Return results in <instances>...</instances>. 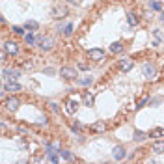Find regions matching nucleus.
<instances>
[{
	"label": "nucleus",
	"instance_id": "13",
	"mask_svg": "<svg viewBox=\"0 0 164 164\" xmlns=\"http://www.w3.org/2000/svg\"><path fill=\"white\" fill-rule=\"evenodd\" d=\"M58 30H62V34H64V35H67V37H69V35H73V30H75V26H73V23H67L65 26H64V24H60V26H58Z\"/></svg>",
	"mask_w": 164,
	"mask_h": 164
},
{
	"label": "nucleus",
	"instance_id": "12",
	"mask_svg": "<svg viewBox=\"0 0 164 164\" xmlns=\"http://www.w3.org/2000/svg\"><path fill=\"white\" fill-rule=\"evenodd\" d=\"M142 71H144V75H146L147 78H153V76L157 75V69H155V65H153V64H144Z\"/></svg>",
	"mask_w": 164,
	"mask_h": 164
},
{
	"label": "nucleus",
	"instance_id": "22",
	"mask_svg": "<svg viewBox=\"0 0 164 164\" xmlns=\"http://www.w3.org/2000/svg\"><path fill=\"white\" fill-rule=\"evenodd\" d=\"M149 6H151L153 9H155V11H162V4L158 2V0H151V2H149Z\"/></svg>",
	"mask_w": 164,
	"mask_h": 164
},
{
	"label": "nucleus",
	"instance_id": "14",
	"mask_svg": "<svg viewBox=\"0 0 164 164\" xmlns=\"http://www.w3.org/2000/svg\"><path fill=\"white\" fill-rule=\"evenodd\" d=\"M110 52H114V54L123 52V43H121V41H114V43L110 45Z\"/></svg>",
	"mask_w": 164,
	"mask_h": 164
},
{
	"label": "nucleus",
	"instance_id": "19",
	"mask_svg": "<svg viewBox=\"0 0 164 164\" xmlns=\"http://www.w3.org/2000/svg\"><path fill=\"white\" fill-rule=\"evenodd\" d=\"M91 129H93L95 132H102V131L106 129V123H105V121H95V123H93V127H91Z\"/></svg>",
	"mask_w": 164,
	"mask_h": 164
},
{
	"label": "nucleus",
	"instance_id": "7",
	"mask_svg": "<svg viewBox=\"0 0 164 164\" xmlns=\"http://www.w3.org/2000/svg\"><path fill=\"white\" fill-rule=\"evenodd\" d=\"M65 106H67V114L73 116L75 112L78 110V99H76V97H75V99H73V97H69L67 102H65Z\"/></svg>",
	"mask_w": 164,
	"mask_h": 164
},
{
	"label": "nucleus",
	"instance_id": "5",
	"mask_svg": "<svg viewBox=\"0 0 164 164\" xmlns=\"http://www.w3.org/2000/svg\"><path fill=\"white\" fill-rule=\"evenodd\" d=\"M88 56H90V60L99 62V60L105 58V50H102V49H90L88 50Z\"/></svg>",
	"mask_w": 164,
	"mask_h": 164
},
{
	"label": "nucleus",
	"instance_id": "8",
	"mask_svg": "<svg viewBox=\"0 0 164 164\" xmlns=\"http://www.w3.org/2000/svg\"><path fill=\"white\" fill-rule=\"evenodd\" d=\"M112 157H114L116 160H123V158L127 157V153H125V147H123V146H116L114 149H112Z\"/></svg>",
	"mask_w": 164,
	"mask_h": 164
},
{
	"label": "nucleus",
	"instance_id": "23",
	"mask_svg": "<svg viewBox=\"0 0 164 164\" xmlns=\"http://www.w3.org/2000/svg\"><path fill=\"white\" fill-rule=\"evenodd\" d=\"M84 105L86 106H93V95H91V93H86L84 95Z\"/></svg>",
	"mask_w": 164,
	"mask_h": 164
},
{
	"label": "nucleus",
	"instance_id": "27",
	"mask_svg": "<svg viewBox=\"0 0 164 164\" xmlns=\"http://www.w3.org/2000/svg\"><path fill=\"white\" fill-rule=\"evenodd\" d=\"M147 101H149V97H147V95H146V97H142V99H140V101H138V105H136V108H142V106H144V105H146V102H147Z\"/></svg>",
	"mask_w": 164,
	"mask_h": 164
},
{
	"label": "nucleus",
	"instance_id": "10",
	"mask_svg": "<svg viewBox=\"0 0 164 164\" xmlns=\"http://www.w3.org/2000/svg\"><path fill=\"white\" fill-rule=\"evenodd\" d=\"M67 15V8L65 6H54L52 8V17L54 19H64Z\"/></svg>",
	"mask_w": 164,
	"mask_h": 164
},
{
	"label": "nucleus",
	"instance_id": "1",
	"mask_svg": "<svg viewBox=\"0 0 164 164\" xmlns=\"http://www.w3.org/2000/svg\"><path fill=\"white\" fill-rule=\"evenodd\" d=\"M37 45H39V49H41V50L49 52V50H52V49H54V37H50V35H47V37H41V39L37 41Z\"/></svg>",
	"mask_w": 164,
	"mask_h": 164
},
{
	"label": "nucleus",
	"instance_id": "25",
	"mask_svg": "<svg viewBox=\"0 0 164 164\" xmlns=\"http://www.w3.org/2000/svg\"><path fill=\"white\" fill-rule=\"evenodd\" d=\"M23 69H34V62L32 60H24L23 62Z\"/></svg>",
	"mask_w": 164,
	"mask_h": 164
},
{
	"label": "nucleus",
	"instance_id": "26",
	"mask_svg": "<svg viewBox=\"0 0 164 164\" xmlns=\"http://www.w3.org/2000/svg\"><path fill=\"white\" fill-rule=\"evenodd\" d=\"M153 35H155V39H157V43H160V41H164V35L158 32V30H153Z\"/></svg>",
	"mask_w": 164,
	"mask_h": 164
},
{
	"label": "nucleus",
	"instance_id": "9",
	"mask_svg": "<svg viewBox=\"0 0 164 164\" xmlns=\"http://www.w3.org/2000/svg\"><path fill=\"white\" fill-rule=\"evenodd\" d=\"M19 75H20L19 69H4L2 71V78H6V80H15Z\"/></svg>",
	"mask_w": 164,
	"mask_h": 164
},
{
	"label": "nucleus",
	"instance_id": "29",
	"mask_svg": "<svg viewBox=\"0 0 164 164\" xmlns=\"http://www.w3.org/2000/svg\"><path fill=\"white\" fill-rule=\"evenodd\" d=\"M49 160H50V162H58V160H60V157L56 155V151H54V153H49Z\"/></svg>",
	"mask_w": 164,
	"mask_h": 164
},
{
	"label": "nucleus",
	"instance_id": "33",
	"mask_svg": "<svg viewBox=\"0 0 164 164\" xmlns=\"http://www.w3.org/2000/svg\"><path fill=\"white\" fill-rule=\"evenodd\" d=\"M158 19H160V23H164V13H160V17H158Z\"/></svg>",
	"mask_w": 164,
	"mask_h": 164
},
{
	"label": "nucleus",
	"instance_id": "24",
	"mask_svg": "<svg viewBox=\"0 0 164 164\" xmlns=\"http://www.w3.org/2000/svg\"><path fill=\"white\" fill-rule=\"evenodd\" d=\"M146 138H147L146 132H142V131H136V132H134V140H136V142H142V140H146Z\"/></svg>",
	"mask_w": 164,
	"mask_h": 164
},
{
	"label": "nucleus",
	"instance_id": "17",
	"mask_svg": "<svg viewBox=\"0 0 164 164\" xmlns=\"http://www.w3.org/2000/svg\"><path fill=\"white\" fill-rule=\"evenodd\" d=\"M24 28L30 30V32H35V30L39 28V24H37V20H26V23H24Z\"/></svg>",
	"mask_w": 164,
	"mask_h": 164
},
{
	"label": "nucleus",
	"instance_id": "11",
	"mask_svg": "<svg viewBox=\"0 0 164 164\" xmlns=\"http://www.w3.org/2000/svg\"><path fill=\"white\" fill-rule=\"evenodd\" d=\"M4 91H9V93H15V91H20V84L15 80H9L4 84Z\"/></svg>",
	"mask_w": 164,
	"mask_h": 164
},
{
	"label": "nucleus",
	"instance_id": "31",
	"mask_svg": "<svg viewBox=\"0 0 164 164\" xmlns=\"http://www.w3.org/2000/svg\"><path fill=\"white\" fill-rule=\"evenodd\" d=\"M78 69H82V71H88V64H86V62H78Z\"/></svg>",
	"mask_w": 164,
	"mask_h": 164
},
{
	"label": "nucleus",
	"instance_id": "15",
	"mask_svg": "<svg viewBox=\"0 0 164 164\" xmlns=\"http://www.w3.org/2000/svg\"><path fill=\"white\" fill-rule=\"evenodd\" d=\"M151 151L157 153V155H162V153H164V142H155L153 147H151Z\"/></svg>",
	"mask_w": 164,
	"mask_h": 164
},
{
	"label": "nucleus",
	"instance_id": "18",
	"mask_svg": "<svg viewBox=\"0 0 164 164\" xmlns=\"http://www.w3.org/2000/svg\"><path fill=\"white\" fill-rule=\"evenodd\" d=\"M127 23H129L131 26H136V24L140 23V19H138L136 13H129V15H127Z\"/></svg>",
	"mask_w": 164,
	"mask_h": 164
},
{
	"label": "nucleus",
	"instance_id": "3",
	"mask_svg": "<svg viewBox=\"0 0 164 164\" xmlns=\"http://www.w3.org/2000/svg\"><path fill=\"white\" fill-rule=\"evenodd\" d=\"M6 108L9 110V112H17L19 110V106H20V101L17 99V97H9V99H6Z\"/></svg>",
	"mask_w": 164,
	"mask_h": 164
},
{
	"label": "nucleus",
	"instance_id": "16",
	"mask_svg": "<svg viewBox=\"0 0 164 164\" xmlns=\"http://www.w3.org/2000/svg\"><path fill=\"white\" fill-rule=\"evenodd\" d=\"M164 136V129H160V127H157V129H153L149 132V138H155V140H158V138Z\"/></svg>",
	"mask_w": 164,
	"mask_h": 164
},
{
	"label": "nucleus",
	"instance_id": "30",
	"mask_svg": "<svg viewBox=\"0 0 164 164\" xmlns=\"http://www.w3.org/2000/svg\"><path fill=\"white\" fill-rule=\"evenodd\" d=\"M13 34H17V35H24V30L20 28V26H13Z\"/></svg>",
	"mask_w": 164,
	"mask_h": 164
},
{
	"label": "nucleus",
	"instance_id": "28",
	"mask_svg": "<svg viewBox=\"0 0 164 164\" xmlns=\"http://www.w3.org/2000/svg\"><path fill=\"white\" fill-rule=\"evenodd\" d=\"M91 82H93V78H91V76H86V78L80 80V84H82V86H90Z\"/></svg>",
	"mask_w": 164,
	"mask_h": 164
},
{
	"label": "nucleus",
	"instance_id": "4",
	"mask_svg": "<svg viewBox=\"0 0 164 164\" xmlns=\"http://www.w3.org/2000/svg\"><path fill=\"white\" fill-rule=\"evenodd\" d=\"M2 50H6L8 54L15 56V54H19V45L15 43V41H6V43H4V47H2Z\"/></svg>",
	"mask_w": 164,
	"mask_h": 164
},
{
	"label": "nucleus",
	"instance_id": "20",
	"mask_svg": "<svg viewBox=\"0 0 164 164\" xmlns=\"http://www.w3.org/2000/svg\"><path fill=\"white\" fill-rule=\"evenodd\" d=\"M60 155L65 158V160H75V155L71 151H67V149H60Z\"/></svg>",
	"mask_w": 164,
	"mask_h": 164
},
{
	"label": "nucleus",
	"instance_id": "2",
	"mask_svg": "<svg viewBox=\"0 0 164 164\" xmlns=\"http://www.w3.org/2000/svg\"><path fill=\"white\" fill-rule=\"evenodd\" d=\"M60 76H62V78H65V80H76V69L65 65V67L60 69Z\"/></svg>",
	"mask_w": 164,
	"mask_h": 164
},
{
	"label": "nucleus",
	"instance_id": "21",
	"mask_svg": "<svg viewBox=\"0 0 164 164\" xmlns=\"http://www.w3.org/2000/svg\"><path fill=\"white\" fill-rule=\"evenodd\" d=\"M24 41H26L28 45H35V43H37V39H35L34 35H32V32H28L26 35H24Z\"/></svg>",
	"mask_w": 164,
	"mask_h": 164
},
{
	"label": "nucleus",
	"instance_id": "32",
	"mask_svg": "<svg viewBox=\"0 0 164 164\" xmlns=\"http://www.w3.org/2000/svg\"><path fill=\"white\" fill-rule=\"evenodd\" d=\"M50 110H52V112H58V110H60V106L56 105V102H50Z\"/></svg>",
	"mask_w": 164,
	"mask_h": 164
},
{
	"label": "nucleus",
	"instance_id": "6",
	"mask_svg": "<svg viewBox=\"0 0 164 164\" xmlns=\"http://www.w3.org/2000/svg\"><path fill=\"white\" fill-rule=\"evenodd\" d=\"M132 65H134V62L129 60V58H123L117 62V67H119V71H123V73H127V71L132 69Z\"/></svg>",
	"mask_w": 164,
	"mask_h": 164
}]
</instances>
